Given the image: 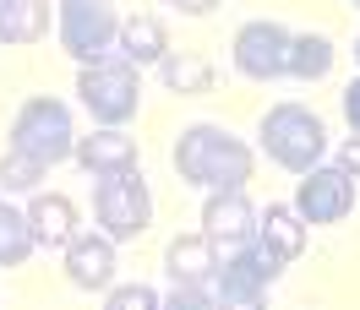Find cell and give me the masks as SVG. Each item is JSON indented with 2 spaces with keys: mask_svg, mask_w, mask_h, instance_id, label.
Segmentation results:
<instances>
[{
  "mask_svg": "<svg viewBox=\"0 0 360 310\" xmlns=\"http://www.w3.org/2000/svg\"><path fill=\"white\" fill-rule=\"evenodd\" d=\"M164 305H169V310H213V305H219V294H213V278H207V283H175Z\"/></svg>",
  "mask_w": 360,
  "mask_h": 310,
  "instance_id": "23",
  "label": "cell"
},
{
  "mask_svg": "<svg viewBox=\"0 0 360 310\" xmlns=\"http://www.w3.org/2000/svg\"><path fill=\"white\" fill-rule=\"evenodd\" d=\"M333 60H338L333 39H322V33H295L290 39V76H300V82H322L333 71Z\"/></svg>",
  "mask_w": 360,
  "mask_h": 310,
  "instance_id": "18",
  "label": "cell"
},
{
  "mask_svg": "<svg viewBox=\"0 0 360 310\" xmlns=\"http://www.w3.org/2000/svg\"><path fill=\"white\" fill-rule=\"evenodd\" d=\"M295 213L306 223H344L355 213V175L338 163H316L295 185Z\"/></svg>",
  "mask_w": 360,
  "mask_h": 310,
  "instance_id": "8",
  "label": "cell"
},
{
  "mask_svg": "<svg viewBox=\"0 0 360 310\" xmlns=\"http://www.w3.org/2000/svg\"><path fill=\"white\" fill-rule=\"evenodd\" d=\"M27 223H33V245L39 250H66L77 240V207L66 196H33L27 201Z\"/></svg>",
  "mask_w": 360,
  "mask_h": 310,
  "instance_id": "13",
  "label": "cell"
},
{
  "mask_svg": "<svg viewBox=\"0 0 360 310\" xmlns=\"http://www.w3.org/2000/svg\"><path fill=\"white\" fill-rule=\"evenodd\" d=\"M175 11H186V17H207V11H219V0H169Z\"/></svg>",
  "mask_w": 360,
  "mask_h": 310,
  "instance_id": "26",
  "label": "cell"
},
{
  "mask_svg": "<svg viewBox=\"0 0 360 310\" xmlns=\"http://www.w3.org/2000/svg\"><path fill=\"white\" fill-rule=\"evenodd\" d=\"M55 33H60V49L71 60H110L115 44H120V17H115L110 0H60L55 6Z\"/></svg>",
  "mask_w": 360,
  "mask_h": 310,
  "instance_id": "5",
  "label": "cell"
},
{
  "mask_svg": "<svg viewBox=\"0 0 360 310\" xmlns=\"http://www.w3.org/2000/svg\"><path fill=\"white\" fill-rule=\"evenodd\" d=\"M355 60H360V39H355Z\"/></svg>",
  "mask_w": 360,
  "mask_h": 310,
  "instance_id": "27",
  "label": "cell"
},
{
  "mask_svg": "<svg viewBox=\"0 0 360 310\" xmlns=\"http://www.w3.org/2000/svg\"><path fill=\"white\" fill-rule=\"evenodd\" d=\"M39 245H33V223L27 213H17L11 201L0 196V267H22Z\"/></svg>",
  "mask_w": 360,
  "mask_h": 310,
  "instance_id": "19",
  "label": "cell"
},
{
  "mask_svg": "<svg viewBox=\"0 0 360 310\" xmlns=\"http://www.w3.org/2000/svg\"><path fill=\"white\" fill-rule=\"evenodd\" d=\"M77 163H82L93 180L115 175V169H136V142L120 131V126H98L93 136H77Z\"/></svg>",
  "mask_w": 360,
  "mask_h": 310,
  "instance_id": "12",
  "label": "cell"
},
{
  "mask_svg": "<svg viewBox=\"0 0 360 310\" xmlns=\"http://www.w3.org/2000/svg\"><path fill=\"white\" fill-rule=\"evenodd\" d=\"M257 136H262L268 158L278 169H290V175L316 169L322 153H328V126H322V114L306 109V104H273V109L262 114Z\"/></svg>",
  "mask_w": 360,
  "mask_h": 310,
  "instance_id": "2",
  "label": "cell"
},
{
  "mask_svg": "<svg viewBox=\"0 0 360 310\" xmlns=\"http://www.w3.org/2000/svg\"><path fill=\"white\" fill-rule=\"evenodd\" d=\"M11 147L33 153L39 163H66L77 158V126H71V109L60 98H27L17 120H11Z\"/></svg>",
  "mask_w": 360,
  "mask_h": 310,
  "instance_id": "7",
  "label": "cell"
},
{
  "mask_svg": "<svg viewBox=\"0 0 360 310\" xmlns=\"http://www.w3.org/2000/svg\"><path fill=\"white\" fill-rule=\"evenodd\" d=\"M44 169H49V163H39L33 153H22V147H6V158H0V191H39Z\"/></svg>",
  "mask_w": 360,
  "mask_h": 310,
  "instance_id": "21",
  "label": "cell"
},
{
  "mask_svg": "<svg viewBox=\"0 0 360 310\" xmlns=\"http://www.w3.org/2000/svg\"><path fill=\"white\" fill-rule=\"evenodd\" d=\"M213 267H219V245L207 240V234L169 240V250H164V272H169V283H207Z\"/></svg>",
  "mask_w": 360,
  "mask_h": 310,
  "instance_id": "14",
  "label": "cell"
},
{
  "mask_svg": "<svg viewBox=\"0 0 360 310\" xmlns=\"http://www.w3.org/2000/svg\"><path fill=\"white\" fill-rule=\"evenodd\" d=\"M93 213H98V229H104L115 245H120V240H136V234L153 223V196H148L142 169L98 175V185H93Z\"/></svg>",
  "mask_w": 360,
  "mask_h": 310,
  "instance_id": "6",
  "label": "cell"
},
{
  "mask_svg": "<svg viewBox=\"0 0 360 310\" xmlns=\"http://www.w3.org/2000/svg\"><path fill=\"white\" fill-rule=\"evenodd\" d=\"M120 55L131 60V66H158L164 55H169V33L158 17H131V22H120Z\"/></svg>",
  "mask_w": 360,
  "mask_h": 310,
  "instance_id": "17",
  "label": "cell"
},
{
  "mask_svg": "<svg viewBox=\"0 0 360 310\" xmlns=\"http://www.w3.org/2000/svg\"><path fill=\"white\" fill-rule=\"evenodd\" d=\"M278 272H284V256L262 234H251L246 245H229V256L213 267V294H219V305L251 310V305L268 299V283Z\"/></svg>",
  "mask_w": 360,
  "mask_h": 310,
  "instance_id": "3",
  "label": "cell"
},
{
  "mask_svg": "<svg viewBox=\"0 0 360 310\" xmlns=\"http://www.w3.org/2000/svg\"><path fill=\"white\" fill-rule=\"evenodd\" d=\"M290 27L278 22H246L235 33V71L251 76V82H278V76H290Z\"/></svg>",
  "mask_w": 360,
  "mask_h": 310,
  "instance_id": "9",
  "label": "cell"
},
{
  "mask_svg": "<svg viewBox=\"0 0 360 310\" xmlns=\"http://www.w3.org/2000/svg\"><path fill=\"white\" fill-rule=\"evenodd\" d=\"M104 305H110V310H153L158 294L148 283H110V288H104Z\"/></svg>",
  "mask_w": 360,
  "mask_h": 310,
  "instance_id": "22",
  "label": "cell"
},
{
  "mask_svg": "<svg viewBox=\"0 0 360 310\" xmlns=\"http://www.w3.org/2000/svg\"><path fill=\"white\" fill-rule=\"evenodd\" d=\"M77 98H82V109L98 120V126H126L142 104V76L126 55H110V60H93L82 66L77 76Z\"/></svg>",
  "mask_w": 360,
  "mask_h": 310,
  "instance_id": "4",
  "label": "cell"
},
{
  "mask_svg": "<svg viewBox=\"0 0 360 310\" xmlns=\"http://www.w3.org/2000/svg\"><path fill=\"white\" fill-rule=\"evenodd\" d=\"M202 234L213 245H246L257 234V207L240 191H207L202 201Z\"/></svg>",
  "mask_w": 360,
  "mask_h": 310,
  "instance_id": "10",
  "label": "cell"
},
{
  "mask_svg": "<svg viewBox=\"0 0 360 310\" xmlns=\"http://www.w3.org/2000/svg\"><path fill=\"white\" fill-rule=\"evenodd\" d=\"M344 120H349V131L360 136V76L344 88Z\"/></svg>",
  "mask_w": 360,
  "mask_h": 310,
  "instance_id": "24",
  "label": "cell"
},
{
  "mask_svg": "<svg viewBox=\"0 0 360 310\" xmlns=\"http://www.w3.org/2000/svg\"><path fill=\"white\" fill-rule=\"evenodd\" d=\"M257 234H262L284 262H295V256L306 250V218L295 213V201H268V213H257Z\"/></svg>",
  "mask_w": 360,
  "mask_h": 310,
  "instance_id": "15",
  "label": "cell"
},
{
  "mask_svg": "<svg viewBox=\"0 0 360 310\" xmlns=\"http://www.w3.org/2000/svg\"><path fill=\"white\" fill-rule=\"evenodd\" d=\"M49 33V0H0V44H39Z\"/></svg>",
  "mask_w": 360,
  "mask_h": 310,
  "instance_id": "16",
  "label": "cell"
},
{
  "mask_svg": "<svg viewBox=\"0 0 360 310\" xmlns=\"http://www.w3.org/2000/svg\"><path fill=\"white\" fill-rule=\"evenodd\" d=\"M158 71H164V88H169V93H186V98L213 88V66L197 60V55H164Z\"/></svg>",
  "mask_w": 360,
  "mask_h": 310,
  "instance_id": "20",
  "label": "cell"
},
{
  "mask_svg": "<svg viewBox=\"0 0 360 310\" xmlns=\"http://www.w3.org/2000/svg\"><path fill=\"white\" fill-rule=\"evenodd\" d=\"M338 169H349V175L360 180V136H349V142L338 147Z\"/></svg>",
  "mask_w": 360,
  "mask_h": 310,
  "instance_id": "25",
  "label": "cell"
},
{
  "mask_svg": "<svg viewBox=\"0 0 360 310\" xmlns=\"http://www.w3.org/2000/svg\"><path fill=\"white\" fill-rule=\"evenodd\" d=\"M175 169L186 185H202V191H240L257 169V158L240 136H229L224 126H186L175 142Z\"/></svg>",
  "mask_w": 360,
  "mask_h": 310,
  "instance_id": "1",
  "label": "cell"
},
{
  "mask_svg": "<svg viewBox=\"0 0 360 310\" xmlns=\"http://www.w3.org/2000/svg\"><path fill=\"white\" fill-rule=\"evenodd\" d=\"M66 278L88 294H104L115 283V240L98 229V234H77L66 245Z\"/></svg>",
  "mask_w": 360,
  "mask_h": 310,
  "instance_id": "11",
  "label": "cell"
},
{
  "mask_svg": "<svg viewBox=\"0 0 360 310\" xmlns=\"http://www.w3.org/2000/svg\"><path fill=\"white\" fill-rule=\"evenodd\" d=\"M355 6H360V0H355Z\"/></svg>",
  "mask_w": 360,
  "mask_h": 310,
  "instance_id": "28",
  "label": "cell"
}]
</instances>
